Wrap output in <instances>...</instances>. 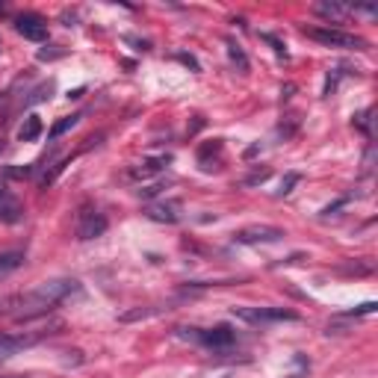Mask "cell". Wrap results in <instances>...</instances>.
Masks as SVG:
<instances>
[{
    "label": "cell",
    "instance_id": "cell-1",
    "mask_svg": "<svg viewBox=\"0 0 378 378\" xmlns=\"http://www.w3.org/2000/svg\"><path fill=\"white\" fill-rule=\"evenodd\" d=\"M71 293H80V284L74 281V278H51V281H42V284H36L33 290H27L24 295H18V299L12 302L15 307H18L15 317L30 322V319L47 314V310L57 307L59 302H65Z\"/></svg>",
    "mask_w": 378,
    "mask_h": 378
},
{
    "label": "cell",
    "instance_id": "cell-2",
    "mask_svg": "<svg viewBox=\"0 0 378 378\" xmlns=\"http://www.w3.org/2000/svg\"><path fill=\"white\" fill-rule=\"evenodd\" d=\"M180 337L187 340H195L201 346L213 349V352H225L228 346H234V328L231 325H216V328H177Z\"/></svg>",
    "mask_w": 378,
    "mask_h": 378
},
{
    "label": "cell",
    "instance_id": "cell-3",
    "mask_svg": "<svg viewBox=\"0 0 378 378\" xmlns=\"http://www.w3.org/2000/svg\"><path fill=\"white\" fill-rule=\"evenodd\" d=\"M305 36L325 45V47H355V51H367V42L360 36H352V33H343V30H331V27H305Z\"/></svg>",
    "mask_w": 378,
    "mask_h": 378
},
{
    "label": "cell",
    "instance_id": "cell-4",
    "mask_svg": "<svg viewBox=\"0 0 378 378\" xmlns=\"http://www.w3.org/2000/svg\"><path fill=\"white\" fill-rule=\"evenodd\" d=\"M234 317L252 325H266V322H284V319H295L293 310L284 307H234Z\"/></svg>",
    "mask_w": 378,
    "mask_h": 378
},
{
    "label": "cell",
    "instance_id": "cell-5",
    "mask_svg": "<svg viewBox=\"0 0 378 378\" xmlns=\"http://www.w3.org/2000/svg\"><path fill=\"white\" fill-rule=\"evenodd\" d=\"M107 231V216L95 207H83L77 216V240H98Z\"/></svg>",
    "mask_w": 378,
    "mask_h": 378
},
{
    "label": "cell",
    "instance_id": "cell-6",
    "mask_svg": "<svg viewBox=\"0 0 378 378\" xmlns=\"http://www.w3.org/2000/svg\"><path fill=\"white\" fill-rule=\"evenodd\" d=\"M284 240L281 228H272V225H252V228H242V231L234 234V242L242 245H257V242H278Z\"/></svg>",
    "mask_w": 378,
    "mask_h": 378
},
{
    "label": "cell",
    "instance_id": "cell-7",
    "mask_svg": "<svg viewBox=\"0 0 378 378\" xmlns=\"http://www.w3.org/2000/svg\"><path fill=\"white\" fill-rule=\"evenodd\" d=\"M15 30H18L21 36L30 39V42H45L47 39V21L42 18V15H36V12L18 15V18H15Z\"/></svg>",
    "mask_w": 378,
    "mask_h": 378
},
{
    "label": "cell",
    "instance_id": "cell-8",
    "mask_svg": "<svg viewBox=\"0 0 378 378\" xmlns=\"http://www.w3.org/2000/svg\"><path fill=\"white\" fill-rule=\"evenodd\" d=\"M24 219V204L18 201V195H12L6 189H0V222L4 225H15Z\"/></svg>",
    "mask_w": 378,
    "mask_h": 378
},
{
    "label": "cell",
    "instance_id": "cell-9",
    "mask_svg": "<svg viewBox=\"0 0 378 378\" xmlns=\"http://www.w3.org/2000/svg\"><path fill=\"white\" fill-rule=\"evenodd\" d=\"M180 210H184V204H180L177 199L172 201H160V204H151L145 210V216L148 219H154V222H166V225H175L180 219Z\"/></svg>",
    "mask_w": 378,
    "mask_h": 378
},
{
    "label": "cell",
    "instance_id": "cell-10",
    "mask_svg": "<svg viewBox=\"0 0 378 378\" xmlns=\"http://www.w3.org/2000/svg\"><path fill=\"white\" fill-rule=\"evenodd\" d=\"M222 139H213V142H204L199 148V166L204 172H213V169H219V163H222Z\"/></svg>",
    "mask_w": 378,
    "mask_h": 378
},
{
    "label": "cell",
    "instance_id": "cell-11",
    "mask_svg": "<svg viewBox=\"0 0 378 378\" xmlns=\"http://www.w3.org/2000/svg\"><path fill=\"white\" fill-rule=\"evenodd\" d=\"M33 343H39L36 334H21V337H9V334H0V358H9L15 352H21Z\"/></svg>",
    "mask_w": 378,
    "mask_h": 378
},
{
    "label": "cell",
    "instance_id": "cell-12",
    "mask_svg": "<svg viewBox=\"0 0 378 378\" xmlns=\"http://www.w3.org/2000/svg\"><path fill=\"white\" fill-rule=\"evenodd\" d=\"M314 12H317V15H322L325 21L340 24V21L346 18L349 12H355V9H352V6H346V4H317V6H314Z\"/></svg>",
    "mask_w": 378,
    "mask_h": 378
},
{
    "label": "cell",
    "instance_id": "cell-13",
    "mask_svg": "<svg viewBox=\"0 0 378 378\" xmlns=\"http://www.w3.org/2000/svg\"><path fill=\"white\" fill-rule=\"evenodd\" d=\"M42 130H45V124H42L39 116H27V119L21 122V127H18V139H21V142H36V139L42 136Z\"/></svg>",
    "mask_w": 378,
    "mask_h": 378
},
{
    "label": "cell",
    "instance_id": "cell-14",
    "mask_svg": "<svg viewBox=\"0 0 378 378\" xmlns=\"http://www.w3.org/2000/svg\"><path fill=\"white\" fill-rule=\"evenodd\" d=\"M169 163V157H157V160H145V163H139L136 169H130V177H151V175H157V172H163V166Z\"/></svg>",
    "mask_w": 378,
    "mask_h": 378
},
{
    "label": "cell",
    "instance_id": "cell-15",
    "mask_svg": "<svg viewBox=\"0 0 378 378\" xmlns=\"http://www.w3.org/2000/svg\"><path fill=\"white\" fill-rule=\"evenodd\" d=\"M228 57H231V62L237 65V69L245 74V71H249V57H245L242 54V47L237 45V42H231V39H228Z\"/></svg>",
    "mask_w": 378,
    "mask_h": 378
},
{
    "label": "cell",
    "instance_id": "cell-16",
    "mask_svg": "<svg viewBox=\"0 0 378 378\" xmlns=\"http://www.w3.org/2000/svg\"><path fill=\"white\" fill-rule=\"evenodd\" d=\"M24 263V252H0V272L18 269Z\"/></svg>",
    "mask_w": 378,
    "mask_h": 378
},
{
    "label": "cell",
    "instance_id": "cell-17",
    "mask_svg": "<svg viewBox=\"0 0 378 378\" xmlns=\"http://www.w3.org/2000/svg\"><path fill=\"white\" fill-rule=\"evenodd\" d=\"M77 122H80V116H62V119H59V122L51 127V139H59V136L65 134V130H71Z\"/></svg>",
    "mask_w": 378,
    "mask_h": 378
},
{
    "label": "cell",
    "instance_id": "cell-18",
    "mask_svg": "<svg viewBox=\"0 0 378 378\" xmlns=\"http://www.w3.org/2000/svg\"><path fill=\"white\" fill-rule=\"evenodd\" d=\"M51 92H54V83H45V86H39L36 92H33V95L27 98V104H39V101H47V98H51Z\"/></svg>",
    "mask_w": 378,
    "mask_h": 378
},
{
    "label": "cell",
    "instance_id": "cell-19",
    "mask_svg": "<svg viewBox=\"0 0 378 378\" xmlns=\"http://www.w3.org/2000/svg\"><path fill=\"white\" fill-rule=\"evenodd\" d=\"M299 180H302V175H299V172H290V175L281 180V189H278V195H290V192H293V187L299 184Z\"/></svg>",
    "mask_w": 378,
    "mask_h": 378
},
{
    "label": "cell",
    "instance_id": "cell-20",
    "mask_svg": "<svg viewBox=\"0 0 378 378\" xmlns=\"http://www.w3.org/2000/svg\"><path fill=\"white\" fill-rule=\"evenodd\" d=\"M355 124H358V127H364L367 134H372V127H370V110H367V112H360V116L355 119Z\"/></svg>",
    "mask_w": 378,
    "mask_h": 378
},
{
    "label": "cell",
    "instance_id": "cell-21",
    "mask_svg": "<svg viewBox=\"0 0 378 378\" xmlns=\"http://www.w3.org/2000/svg\"><path fill=\"white\" fill-rule=\"evenodd\" d=\"M375 302H367V305H360V307H355V317H364V314H375Z\"/></svg>",
    "mask_w": 378,
    "mask_h": 378
},
{
    "label": "cell",
    "instance_id": "cell-22",
    "mask_svg": "<svg viewBox=\"0 0 378 378\" xmlns=\"http://www.w3.org/2000/svg\"><path fill=\"white\" fill-rule=\"evenodd\" d=\"M263 39H266V42L275 47V51H278V57H287V51H284V42H278L275 36H263Z\"/></svg>",
    "mask_w": 378,
    "mask_h": 378
},
{
    "label": "cell",
    "instance_id": "cell-23",
    "mask_svg": "<svg viewBox=\"0 0 378 378\" xmlns=\"http://www.w3.org/2000/svg\"><path fill=\"white\" fill-rule=\"evenodd\" d=\"M65 51H39V59L42 62H47V59H57V57H62Z\"/></svg>",
    "mask_w": 378,
    "mask_h": 378
},
{
    "label": "cell",
    "instance_id": "cell-24",
    "mask_svg": "<svg viewBox=\"0 0 378 378\" xmlns=\"http://www.w3.org/2000/svg\"><path fill=\"white\" fill-rule=\"evenodd\" d=\"M177 59H180V62H187V65H192V69H195V71H199V62H195L192 57H187V54H180Z\"/></svg>",
    "mask_w": 378,
    "mask_h": 378
},
{
    "label": "cell",
    "instance_id": "cell-25",
    "mask_svg": "<svg viewBox=\"0 0 378 378\" xmlns=\"http://www.w3.org/2000/svg\"><path fill=\"white\" fill-rule=\"evenodd\" d=\"M4 378H30V375H4Z\"/></svg>",
    "mask_w": 378,
    "mask_h": 378
},
{
    "label": "cell",
    "instance_id": "cell-26",
    "mask_svg": "<svg viewBox=\"0 0 378 378\" xmlns=\"http://www.w3.org/2000/svg\"><path fill=\"white\" fill-rule=\"evenodd\" d=\"M0 12H4V4H0Z\"/></svg>",
    "mask_w": 378,
    "mask_h": 378
}]
</instances>
